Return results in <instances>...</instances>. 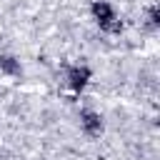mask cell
<instances>
[{"mask_svg":"<svg viewBox=\"0 0 160 160\" xmlns=\"http://www.w3.org/2000/svg\"><path fill=\"white\" fill-rule=\"evenodd\" d=\"M92 12H95L98 22H102V25H110V22L115 20V12H112V8H110L108 2H95V5H92Z\"/></svg>","mask_w":160,"mask_h":160,"instance_id":"cell-1","label":"cell"}]
</instances>
